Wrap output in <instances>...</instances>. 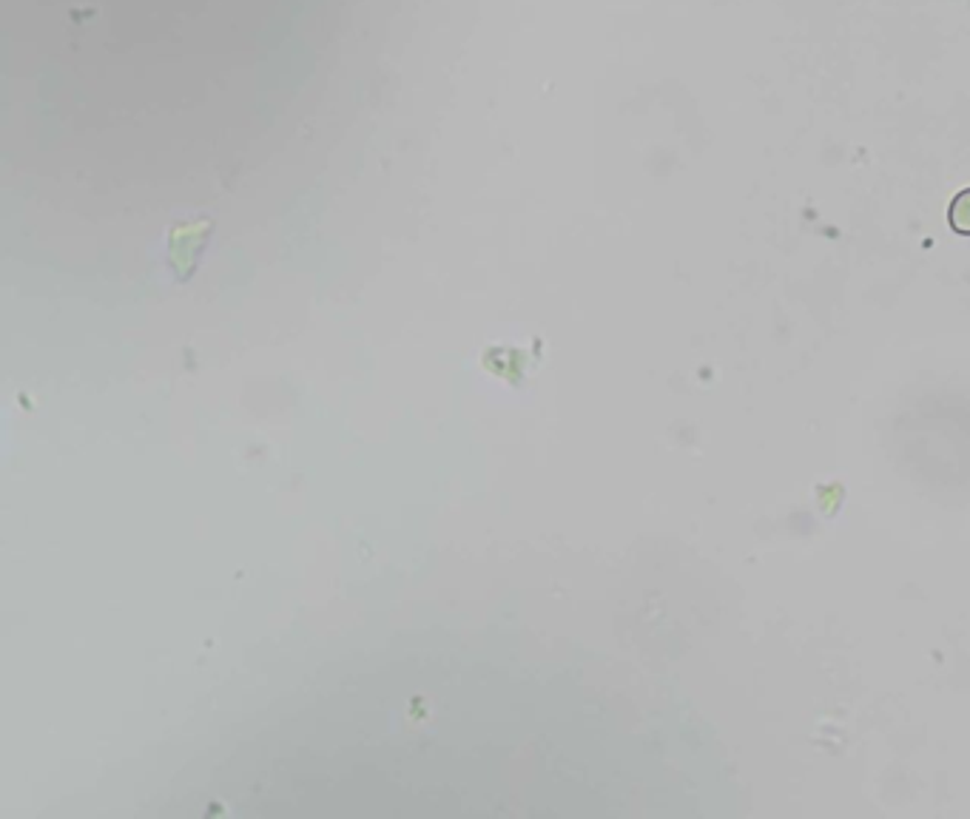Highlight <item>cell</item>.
Wrapping results in <instances>:
<instances>
[{"label":"cell","mask_w":970,"mask_h":819,"mask_svg":"<svg viewBox=\"0 0 970 819\" xmlns=\"http://www.w3.org/2000/svg\"><path fill=\"white\" fill-rule=\"evenodd\" d=\"M948 220H950V228L956 234H970V188L962 194H956V200L950 202V211H948Z\"/></svg>","instance_id":"1"}]
</instances>
